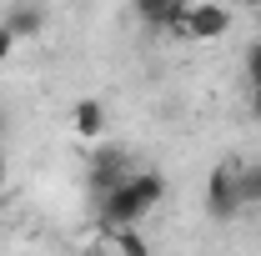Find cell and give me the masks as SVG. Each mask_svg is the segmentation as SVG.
I'll return each mask as SVG.
<instances>
[{
	"mask_svg": "<svg viewBox=\"0 0 261 256\" xmlns=\"http://www.w3.org/2000/svg\"><path fill=\"white\" fill-rule=\"evenodd\" d=\"M206 211L216 221H231L241 211V186H236V166H216L206 176Z\"/></svg>",
	"mask_w": 261,
	"mask_h": 256,
	"instance_id": "3957f363",
	"label": "cell"
},
{
	"mask_svg": "<svg viewBox=\"0 0 261 256\" xmlns=\"http://www.w3.org/2000/svg\"><path fill=\"white\" fill-rule=\"evenodd\" d=\"M246 81H251V86H261V40H251V45H246Z\"/></svg>",
	"mask_w": 261,
	"mask_h": 256,
	"instance_id": "8fae6325",
	"label": "cell"
},
{
	"mask_svg": "<svg viewBox=\"0 0 261 256\" xmlns=\"http://www.w3.org/2000/svg\"><path fill=\"white\" fill-rule=\"evenodd\" d=\"M96 206H100V226H106V231H121V226H141V221H146V211H151V206L141 201V191L130 186V176L121 181V186H116V191H106Z\"/></svg>",
	"mask_w": 261,
	"mask_h": 256,
	"instance_id": "7a4b0ae2",
	"label": "cell"
},
{
	"mask_svg": "<svg viewBox=\"0 0 261 256\" xmlns=\"http://www.w3.org/2000/svg\"><path fill=\"white\" fill-rule=\"evenodd\" d=\"M70 126H75V136H81V141H91V146H96L100 136H106V106H100V100H75V111H70Z\"/></svg>",
	"mask_w": 261,
	"mask_h": 256,
	"instance_id": "8992f818",
	"label": "cell"
},
{
	"mask_svg": "<svg viewBox=\"0 0 261 256\" xmlns=\"http://www.w3.org/2000/svg\"><path fill=\"white\" fill-rule=\"evenodd\" d=\"M0 25L15 35V40H35V35L45 31V10H40V5H31V0H25V5H10Z\"/></svg>",
	"mask_w": 261,
	"mask_h": 256,
	"instance_id": "5b68a950",
	"label": "cell"
},
{
	"mask_svg": "<svg viewBox=\"0 0 261 256\" xmlns=\"http://www.w3.org/2000/svg\"><path fill=\"white\" fill-rule=\"evenodd\" d=\"M130 5H136V15H141V20H146L151 31H161V25H166V15H171V5H176V0H130Z\"/></svg>",
	"mask_w": 261,
	"mask_h": 256,
	"instance_id": "30bf717a",
	"label": "cell"
},
{
	"mask_svg": "<svg viewBox=\"0 0 261 256\" xmlns=\"http://www.w3.org/2000/svg\"><path fill=\"white\" fill-rule=\"evenodd\" d=\"M236 186H241V206H261V161L236 166Z\"/></svg>",
	"mask_w": 261,
	"mask_h": 256,
	"instance_id": "ba28073f",
	"label": "cell"
},
{
	"mask_svg": "<svg viewBox=\"0 0 261 256\" xmlns=\"http://www.w3.org/2000/svg\"><path fill=\"white\" fill-rule=\"evenodd\" d=\"M111 241H116V251L121 256H151V246H146V236L136 231V226H121V231H106Z\"/></svg>",
	"mask_w": 261,
	"mask_h": 256,
	"instance_id": "9c48e42d",
	"label": "cell"
},
{
	"mask_svg": "<svg viewBox=\"0 0 261 256\" xmlns=\"http://www.w3.org/2000/svg\"><path fill=\"white\" fill-rule=\"evenodd\" d=\"M130 186L141 191V201H146L151 211H156L161 196H166V176H161V171H130Z\"/></svg>",
	"mask_w": 261,
	"mask_h": 256,
	"instance_id": "52a82bcc",
	"label": "cell"
},
{
	"mask_svg": "<svg viewBox=\"0 0 261 256\" xmlns=\"http://www.w3.org/2000/svg\"><path fill=\"white\" fill-rule=\"evenodd\" d=\"M251 116L261 121V86H251Z\"/></svg>",
	"mask_w": 261,
	"mask_h": 256,
	"instance_id": "4fadbf2b",
	"label": "cell"
},
{
	"mask_svg": "<svg viewBox=\"0 0 261 256\" xmlns=\"http://www.w3.org/2000/svg\"><path fill=\"white\" fill-rule=\"evenodd\" d=\"M86 156H91V191H96V201H100L106 191H116L130 171H136V166H130V156L121 151V146H111V141H96Z\"/></svg>",
	"mask_w": 261,
	"mask_h": 256,
	"instance_id": "6da1fadb",
	"label": "cell"
},
{
	"mask_svg": "<svg viewBox=\"0 0 261 256\" xmlns=\"http://www.w3.org/2000/svg\"><path fill=\"white\" fill-rule=\"evenodd\" d=\"M0 186H5V156H0Z\"/></svg>",
	"mask_w": 261,
	"mask_h": 256,
	"instance_id": "5bb4252c",
	"label": "cell"
},
{
	"mask_svg": "<svg viewBox=\"0 0 261 256\" xmlns=\"http://www.w3.org/2000/svg\"><path fill=\"white\" fill-rule=\"evenodd\" d=\"M241 5H261V0H241Z\"/></svg>",
	"mask_w": 261,
	"mask_h": 256,
	"instance_id": "9a60e30c",
	"label": "cell"
},
{
	"mask_svg": "<svg viewBox=\"0 0 261 256\" xmlns=\"http://www.w3.org/2000/svg\"><path fill=\"white\" fill-rule=\"evenodd\" d=\"M226 31H231L226 5H216V0H196L191 5V31H186V40H221Z\"/></svg>",
	"mask_w": 261,
	"mask_h": 256,
	"instance_id": "277c9868",
	"label": "cell"
},
{
	"mask_svg": "<svg viewBox=\"0 0 261 256\" xmlns=\"http://www.w3.org/2000/svg\"><path fill=\"white\" fill-rule=\"evenodd\" d=\"M10 50H15V35H10V31H5V25H0V65L10 61Z\"/></svg>",
	"mask_w": 261,
	"mask_h": 256,
	"instance_id": "7c38bea8",
	"label": "cell"
}]
</instances>
